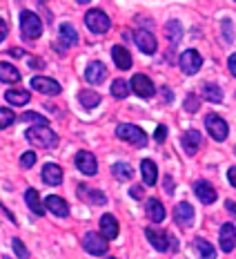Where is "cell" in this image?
Wrapping results in <instances>:
<instances>
[{"label": "cell", "mask_w": 236, "mask_h": 259, "mask_svg": "<svg viewBox=\"0 0 236 259\" xmlns=\"http://www.w3.org/2000/svg\"><path fill=\"white\" fill-rule=\"evenodd\" d=\"M100 233H103L107 239H116L118 237V221L111 217V214H103V217H100Z\"/></svg>", "instance_id": "603a6c76"}, {"label": "cell", "mask_w": 236, "mask_h": 259, "mask_svg": "<svg viewBox=\"0 0 236 259\" xmlns=\"http://www.w3.org/2000/svg\"><path fill=\"white\" fill-rule=\"evenodd\" d=\"M201 65H203V58L196 50H185L181 54V69H183L185 74H190V76L201 69Z\"/></svg>", "instance_id": "ba28073f"}, {"label": "cell", "mask_w": 236, "mask_h": 259, "mask_svg": "<svg viewBox=\"0 0 236 259\" xmlns=\"http://www.w3.org/2000/svg\"><path fill=\"white\" fill-rule=\"evenodd\" d=\"M134 42H136L138 50L145 52V54H154V52L158 50L156 38H154V34H152V31H147V29L134 31Z\"/></svg>", "instance_id": "9c48e42d"}, {"label": "cell", "mask_w": 236, "mask_h": 259, "mask_svg": "<svg viewBox=\"0 0 236 259\" xmlns=\"http://www.w3.org/2000/svg\"><path fill=\"white\" fill-rule=\"evenodd\" d=\"M25 201H27V206L31 208V212H36V214H42L47 210V208H42L40 197H38V192H36L34 188H29V190L25 192Z\"/></svg>", "instance_id": "83f0119b"}, {"label": "cell", "mask_w": 236, "mask_h": 259, "mask_svg": "<svg viewBox=\"0 0 236 259\" xmlns=\"http://www.w3.org/2000/svg\"><path fill=\"white\" fill-rule=\"evenodd\" d=\"M194 192H196V197L201 199L203 203H214L216 201V190H214L207 181H196L194 183Z\"/></svg>", "instance_id": "ffe728a7"}, {"label": "cell", "mask_w": 236, "mask_h": 259, "mask_svg": "<svg viewBox=\"0 0 236 259\" xmlns=\"http://www.w3.org/2000/svg\"><path fill=\"white\" fill-rule=\"evenodd\" d=\"M83 246L89 255H105L107 252V237L96 235V233H87L83 237Z\"/></svg>", "instance_id": "52a82bcc"}, {"label": "cell", "mask_w": 236, "mask_h": 259, "mask_svg": "<svg viewBox=\"0 0 236 259\" xmlns=\"http://www.w3.org/2000/svg\"><path fill=\"white\" fill-rule=\"evenodd\" d=\"M225 208H227V212H232L236 217V201H227V203H225Z\"/></svg>", "instance_id": "f6af8a7d"}, {"label": "cell", "mask_w": 236, "mask_h": 259, "mask_svg": "<svg viewBox=\"0 0 236 259\" xmlns=\"http://www.w3.org/2000/svg\"><path fill=\"white\" fill-rule=\"evenodd\" d=\"M181 143H183V150L187 154H196L198 148H201V134L196 130H187L183 134V139H181Z\"/></svg>", "instance_id": "d6986e66"}, {"label": "cell", "mask_w": 236, "mask_h": 259, "mask_svg": "<svg viewBox=\"0 0 236 259\" xmlns=\"http://www.w3.org/2000/svg\"><path fill=\"white\" fill-rule=\"evenodd\" d=\"M198 107H201V103H198V96L187 94V99H185V110L194 114V112H198Z\"/></svg>", "instance_id": "d590c367"}, {"label": "cell", "mask_w": 236, "mask_h": 259, "mask_svg": "<svg viewBox=\"0 0 236 259\" xmlns=\"http://www.w3.org/2000/svg\"><path fill=\"white\" fill-rule=\"evenodd\" d=\"M25 137H27V141L34 143L36 148H45V150L56 148V143H58V137L51 132L47 123H36L34 127L27 130Z\"/></svg>", "instance_id": "6da1fadb"}, {"label": "cell", "mask_w": 236, "mask_h": 259, "mask_svg": "<svg viewBox=\"0 0 236 259\" xmlns=\"http://www.w3.org/2000/svg\"><path fill=\"white\" fill-rule=\"evenodd\" d=\"M165 36H167V40L171 45H176V42L181 40V36H183V27H181L179 20H169L167 25H165Z\"/></svg>", "instance_id": "4316f807"}, {"label": "cell", "mask_w": 236, "mask_h": 259, "mask_svg": "<svg viewBox=\"0 0 236 259\" xmlns=\"http://www.w3.org/2000/svg\"><path fill=\"white\" fill-rule=\"evenodd\" d=\"M227 179H229V183L236 188V168H229L227 170Z\"/></svg>", "instance_id": "ee69618b"}, {"label": "cell", "mask_w": 236, "mask_h": 259, "mask_svg": "<svg viewBox=\"0 0 236 259\" xmlns=\"http://www.w3.org/2000/svg\"><path fill=\"white\" fill-rule=\"evenodd\" d=\"M20 29L27 40H36L42 34V23L34 12H23L20 14Z\"/></svg>", "instance_id": "3957f363"}, {"label": "cell", "mask_w": 236, "mask_h": 259, "mask_svg": "<svg viewBox=\"0 0 236 259\" xmlns=\"http://www.w3.org/2000/svg\"><path fill=\"white\" fill-rule=\"evenodd\" d=\"M85 78H87L89 85L103 83V80L107 78V67H105L103 63H98V61L89 63V65H87V72H85Z\"/></svg>", "instance_id": "4fadbf2b"}, {"label": "cell", "mask_w": 236, "mask_h": 259, "mask_svg": "<svg viewBox=\"0 0 236 259\" xmlns=\"http://www.w3.org/2000/svg\"><path fill=\"white\" fill-rule=\"evenodd\" d=\"M234 27H232V20H223V36H225V40L227 42H232V38H234Z\"/></svg>", "instance_id": "74e56055"}, {"label": "cell", "mask_w": 236, "mask_h": 259, "mask_svg": "<svg viewBox=\"0 0 236 259\" xmlns=\"http://www.w3.org/2000/svg\"><path fill=\"white\" fill-rule=\"evenodd\" d=\"M147 214L152 221H156V224H160V221L165 219V208L163 203L158 201V199H149L147 201Z\"/></svg>", "instance_id": "484cf974"}, {"label": "cell", "mask_w": 236, "mask_h": 259, "mask_svg": "<svg viewBox=\"0 0 236 259\" xmlns=\"http://www.w3.org/2000/svg\"><path fill=\"white\" fill-rule=\"evenodd\" d=\"M38 3H47V0H38Z\"/></svg>", "instance_id": "681fc988"}, {"label": "cell", "mask_w": 236, "mask_h": 259, "mask_svg": "<svg viewBox=\"0 0 236 259\" xmlns=\"http://www.w3.org/2000/svg\"><path fill=\"white\" fill-rule=\"evenodd\" d=\"M154 137H156V141H158V143H163V141H165V137H167V127H165V125L156 127V134H154Z\"/></svg>", "instance_id": "60d3db41"}, {"label": "cell", "mask_w": 236, "mask_h": 259, "mask_svg": "<svg viewBox=\"0 0 236 259\" xmlns=\"http://www.w3.org/2000/svg\"><path fill=\"white\" fill-rule=\"evenodd\" d=\"M78 190H80V197H83L85 201H89V203H96V206H103V203L107 201L105 194L100 192V190H87L85 186H80Z\"/></svg>", "instance_id": "f1b7e54d"}, {"label": "cell", "mask_w": 236, "mask_h": 259, "mask_svg": "<svg viewBox=\"0 0 236 259\" xmlns=\"http://www.w3.org/2000/svg\"><path fill=\"white\" fill-rule=\"evenodd\" d=\"M132 90L136 92L138 96H143V99H152L156 88H154V83L149 80V76H145V74H136V76L132 78Z\"/></svg>", "instance_id": "8fae6325"}, {"label": "cell", "mask_w": 236, "mask_h": 259, "mask_svg": "<svg viewBox=\"0 0 236 259\" xmlns=\"http://www.w3.org/2000/svg\"><path fill=\"white\" fill-rule=\"evenodd\" d=\"M145 235H147V239H149V244H152L156 250H176V239L171 235L167 233H163V230H158V228H147L145 230Z\"/></svg>", "instance_id": "5b68a950"}, {"label": "cell", "mask_w": 236, "mask_h": 259, "mask_svg": "<svg viewBox=\"0 0 236 259\" xmlns=\"http://www.w3.org/2000/svg\"><path fill=\"white\" fill-rule=\"evenodd\" d=\"M42 181H45L47 186H61L63 183V168L56 163H47L45 168H42Z\"/></svg>", "instance_id": "2e32d148"}, {"label": "cell", "mask_w": 236, "mask_h": 259, "mask_svg": "<svg viewBox=\"0 0 236 259\" xmlns=\"http://www.w3.org/2000/svg\"><path fill=\"white\" fill-rule=\"evenodd\" d=\"M20 163H23V168H31V165L36 163V154L34 152H25L20 156Z\"/></svg>", "instance_id": "f35d334b"}, {"label": "cell", "mask_w": 236, "mask_h": 259, "mask_svg": "<svg viewBox=\"0 0 236 259\" xmlns=\"http://www.w3.org/2000/svg\"><path fill=\"white\" fill-rule=\"evenodd\" d=\"M218 244H221L223 252H232V248L236 246V228H234V224H223L221 226Z\"/></svg>", "instance_id": "7c38bea8"}, {"label": "cell", "mask_w": 236, "mask_h": 259, "mask_svg": "<svg viewBox=\"0 0 236 259\" xmlns=\"http://www.w3.org/2000/svg\"><path fill=\"white\" fill-rule=\"evenodd\" d=\"M76 168L83 172V175H96L98 170V163H96V156L89 154V152H78L76 154Z\"/></svg>", "instance_id": "5bb4252c"}, {"label": "cell", "mask_w": 236, "mask_h": 259, "mask_svg": "<svg viewBox=\"0 0 236 259\" xmlns=\"http://www.w3.org/2000/svg\"><path fill=\"white\" fill-rule=\"evenodd\" d=\"M141 175H143V181L145 186H156L158 181V170H156V163L149 159H145L141 163Z\"/></svg>", "instance_id": "44dd1931"}, {"label": "cell", "mask_w": 236, "mask_h": 259, "mask_svg": "<svg viewBox=\"0 0 236 259\" xmlns=\"http://www.w3.org/2000/svg\"><path fill=\"white\" fill-rule=\"evenodd\" d=\"M227 65H229V72L234 74L236 76V54H232V56H229V61H227Z\"/></svg>", "instance_id": "7bdbcfd3"}, {"label": "cell", "mask_w": 236, "mask_h": 259, "mask_svg": "<svg viewBox=\"0 0 236 259\" xmlns=\"http://www.w3.org/2000/svg\"><path fill=\"white\" fill-rule=\"evenodd\" d=\"M14 121H16L14 112L7 110V107H3V110H0V125H3V127H9Z\"/></svg>", "instance_id": "e575fe53"}, {"label": "cell", "mask_w": 236, "mask_h": 259, "mask_svg": "<svg viewBox=\"0 0 236 259\" xmlns=\"http://www.w3.org/2000/svg\"><path fill=\"white\" fill-rule=\"evenodd\" d=\"M111 172H114V177L118 181H130L134 177V172H132V168L127 163H116L114 168H111Z\"/></svg>", "instance_id": "d6a6232c"}, {"label": "cell", "mask_w": 236, "mask_h": 259, "mask_svg": "<svg viewBox=\"0 0 236 259\" xmlns=\"http://www.w3.org/2000/svg\"><path fill=\"white\" fill-rule=\"evenodd\" d=\"M165 186H167V190L171 192V177H167V179H165Z\"/></svg>", "instance_id": "7dc6e473"}, {"label": "cell", "mask_w": 236, "mask_h": 259, "mask_svg": "<svg viewBox=\"0 0 236 259\" xmlns=\"http://www.w3.org/2000/svg\"><path fill=\"white\" fill-rule=\"evenodd\" d=\"M58 34H61L63 47H74V45H78V31L74 29V25L63 23L61 29H58Z\"/></svg>", "instance_id": "7402d4cb"}, {"label": "cell", "mask_w": 236, "mask_h": 259, "mask_svg": "<svg viewBox=\"0 0 236 259\" xmlns=\"http://www.w3.org/2000/svg\"><path fill=\"white\" fill-rule=\"evenodd\" d=\"M31 90L40 92V94H47V96L61 94V85H58L53 78H47V76H34L31 78Z\"/></svg>", "instance_id": "30bf717a"}, {"label": "cell", "mask_w": 236, "mask_h": 259, "mask_svg": "<svg viewBox=\"0 0 236 259\" xmlns=\"http://www.w3.org/2000/svg\"><path fill=\"white\" fill-rule=\"evenodd\" d=\"M0 80L3 83H18L20 80V72L9 63H0Z\"/></svg>", "instance_id": "d4e9b609"}, {"label": "cell", "mask_w": 236, "mask_h": 259, "mask_svg": "<svg viewBox=\"0 0 236 259\" xmlns=\"http://www.w3.org/2000/svg\"><path fill=\"white\" fill-rule=\"evenodd\" d=\"M194 246L198 248V252H201V255H203V257H207V259H210V257H214V255H216V252H214V246L210 244V241L201 239V237H198V239L194 241Z\"/></svg>", "instance_id": "836d02e7"}, {"label": "cell", "mask_w": 236, "mask_h": 259, "mask_svg": "<svg viewBox=\"0 0 236 259\" xmlns=\"http://www.w3.org/2000/svg\"><path fill=\"white\" fill-rule=\"evenodd\" d=\"M174 219H176V224H181V226H190L192 221H194V208H192L190 203L181 201L179 206L174 208Z\"/></svg>", "instance_id": "e0dca14e"}, {"label": "cell", "mask_w": 236, "mask_h": 259, "mask_svg": "<svg viewBox=\"0 0 236 259\" xmlns=\"http://www.w3.org/2000/svg\"><path fill=\"white\" fill-rule=\"evenodd\" d=\"M5 101L12 105H27L29 103V92L25 90H7L5 92Z\"/></svg>", "instance_id": "cb8c5ba5"}, {"label": "cell", "mask_w": 236, "mask_h": 259, "mask_svg": "<svg viewBox=\"0 0 236 259\" xmlns=\"http://www.w3.org/2000/svg\"><path fill=\"white\" fill-rule=\"evenodd\" d=\"M20 121H29V123H47V118H45V116H40V114H36V112H27V114L20 116Z\"/></svg>", "instance_id": "8d00e7d4"}, {"label": "cell", "mask_w": 236, "mask_h": 259, "mask_svg": "<svg viewBox=\"0 0 236 259\" xmlns=\"http://www.w3.org/2000/svg\"><path fill=\"white\" fill-rule=\"evenodd\" d=\"M116 137L123 139V141L136 145V148H145L147 145V134L143 132L141 127L132 125V123H123V125L116 127Z\"/></svg>", "instance_id": "7a4b0ae2"}, {"label": "cell", "mask_w": 236, "mask_h": 259, "mask_svg": "<svg viewBox=\"0 0 236 259\" xmlns=\"http://www.w3.org/2000/svg\"><path fill=\"white\" fill-rule=\"evenodd\" d=\"M14 252L18 257H29V252L25 250V246H23V241H18V239H14Z\"/></svg>", "instance_id": "ab89813d"}, {"label": "cell", "mask_w": 236, "mask_h": 259, "mask_svg": "<svg viewBox=\"0 0 236 259\" xmlns=\"http://www.w3.org/2000/svg\"><path fill=\"white\" fill-rule=\"evenodd\" d=\"M203 96H205L210 103H223V92L218 85H212V83L203 85Z\"/></svg>", "instance_id": "4dcf8cb0"}, {"label": "cell", "mask_w": 236, "mask_h": 259, "mask_svg": "<svg viewBox=\"0 0 236 259\" xmlns=\"http://www.w3.org/2000/svg\"><path fill=\"white\" fill-rule=\"evenodd\" d=\"M130 85L132 83H125L123 78H116L114 80V85H111V94L116 96V99H127V94H130Z\"/></svg>", "instance_id": "1f68e13d"}, {"label": "cell", "mask_w": 236, "mask_h": 259, "mask_svg": "<svg viewBox=\"0 0 236 259\" xmlns=\"http://www.w3.org/2000/svg\"><path fill=\"white\" fill-rule=\"evenodd\" d=\"M9 54H12L14 58H20V56H25V52H23V50H18V47H14V50H9Z\"/></svg>", "instance_id": "bcb514c9"}, {"label": "cell", "mask_w": 236, "mask_h": 259, "mask_svg": "<svg viewBox=\"0 0 236 259\" xmlns=\"http://www.w3.org/2000/svg\"><path fill=\"white\" fill-rule=\"evenodd\" d=\"M85 25H87L89 31H94V34H105V31H109L111 20L103 9H89L87 16H85Z\"/></svg>", "instance_id": "277c9868"}, {"label": "cell", "mask_w": 236, "mask_h": 259, "mask_svg": "<svg viewBox=\"0 0 236 259\" xmlns=\"http://www.w3.org/2000/svg\"><path fill=\"white\" fill-rule=\"evenodd\" d=\"M45 208L49 210L51 214H56V217H67V214H69L67 201H65V199H61V197H56V194H51V197L45 199Z\"/></svg>", "instance_id": "9a60e30c"}, {"label": "cell", "mask_w": 236, "mask_h": 259, "mask_svg": "<svg viewBox=\"0 0 236 259\" xmlns=\"http://www.w3.org/2000/svg\"><path fill=\"white\" fill-rule=\"evenodd\" d=\"M78 101L83 103V107H89V110H92V107H96L100 103V96H98V92H94V90H83L78 94Z\"/></svg>", "instance_id": "f546056e"}, {"label": "cell", "mask_w": 236, "mask_h": 259, "mask_svg": "<svg viewBox=\"0 0 236 259\" xmlns=\"http://www.w3.org/2000/svg\"><path fill=\"white\" fill-rule=\"evenodd\" d=\"M76 3H80V5H87V3H89V0H76Z\"/></svg>", "instance_id": "c3c4849f"}, {"label": "cell", "mask_w": 236, "mask_h": 259, "mask_svg": "<svg viewBox=\"0 0 236 259\" xmlns=\"http://www.w3.org/2000/svg\"><path fill=\"white\" fill-rule=\"evenodd\" d=\"M130 194H132L134 199H143V188L141 186H134L132 190H130Z\"/></svg>", "instance_id": "b9f144b4"}, {"label": "cell", "mask_w": 236, "mask_h": 259, "mask_svg": "<svg viewBox=\"0 0 236 259\" xmlns=\"http://www.w3.org/2000/svg\"><path fill=\"white\" fill-rule=\"evenodd\" d=\"M205 127L207 132H210V137L214 139V141H225L227 139V123L223 121L218 114H207L205 116Z\"/></svg>", "instance_id": "8992f818"}, {"label": "cell", "mask_w": 236, "mask_h": 259, "mask_svg": "<svg viewBox=\"0 0 236 259\" xmlns=\"http://www.w3.org/2000/svg\"><path fill=\"white\" fill-rule=\"evenodd\" d=\"M111 56H114V63H116V67L118 69H130L132 67V54L125 50L123 45H114L111 47Z\"/></svg>", "instance_id": "ac0fdd59"}]
</instances>
